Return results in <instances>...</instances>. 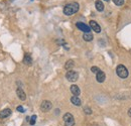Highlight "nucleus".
Segmentation results:
<instances>
[{
    "label": "nucleus",
    "mask_w": 131,
    "mask_h": 126,
    "mask_svg": "<svg viewBox=\"0 0 131 126\" xmlns=\"http://www.w3.org/2000/svg\"><path fill=\"white\" fill-rule=\"evenodd\" d=\"M79 8H80V5L79 3L77 2H72V3H69L67 4L65 7H64V13L66 15L71 16L73 14H75L76 12L79 11Z\"/></svg>",
    "instance_id": "1"
},
{
    "label": "nucleus",
    "mask_w": 131,
    "mask_h": 126,
    "mask_svg": "<svg viewBox=\"0 0 131 126\" xmlns=\"http://www.w3.org/2000/svg\"><path fill=\"white\" fill-rule=\"evenodd\" d=\"M116 74L118 77L122 78V79H126L129 75L128 73V70L123 66V65H119L117 68H116Z\"/></svg>",
    "instance_id": "2"
},
{
    "label": "nucleus",
    "mask_w": 131,
    "mask_h": 126,
    "mask_svg": "<svg viewBox=\"0 0 131 126\" xmlns=\"http://www.w3.org/2000/svg\"><path fill=\"white\" fill-rule=\"evenodd\" d=\"M66 78H67L68 81H70V82H76L77 80L79 79V74H78V72H76V71L70 70V71L67 72Z\"/></svg>",
    "instance_id": "3"
},
{
    "label": "nucleus",
    "mask_w": 131,
    "mask_h": 126,
    "mask_svg": "<svg viewBox=\"0 0 131 126\" xmlns=\"http://www.w3.org/2000/svg\"><path fill=\"white\" fill-rule=\"evenodd\" d=\"M64 122H65V126H74L75 124V119L74 116L71 113H66L63 117Z\"/></svg>",
    "instance_id": "4"
},
{
    "label": "nucleus",
    "mask_w": 131,
    "mask_h": 126,
    "mask_svg": "<svg viewBox=\"0 0 131 126\" xmlns=\"http://www.w3.org/2000/svg\"><path fill=\"white\" fill-rule=\"evenodd\" d=\"M51 108H52V104H51L50 101H48V100L42 101V103H41V105H40V109L43 111V112H48V111H49Z\"/></svg>",
    "instance_id": "5"
},
{
    "label": "nucleus",
    "mask_w": 131,
    "mask_h": 126,
    "mask_svg": "<svg viewBox=\"0 0 131 126\" xmlns=\"http://www.w3.org/2000/svg\"><path fill=\"white\" fill-rule=\"evenodd\" d=\"M76 25H77V27H78L80 30H82L84 33H85V32H90V30H91V27L88 26L87 24H85L84 22H77Z\"/></svg>",
    "instance_id": "6"
},
{
    "label": "nucleus",
    "mask_w": 131,
    "mask_h": 126,
    "mask_svg": "<svg viewBox=\"0 0 131 126\" xmlns=\"http://www.w3.org/2000/svg\"><path fill=\"white\" fill-rule=\"evenodd\" d=\"M90 27H91L95 32H97V33H99V32H101V27H100V25H99L95 20H91V21H90Z\"/></svg>",
    "instance_id": "7"
},
{
    "label": "nucleus",
    "mask_w": 131,
    "mask_h": 126,
    "mask_svg": "<svg viewBox=\"0 0 131 126\" xmlns=\"http://www.w3.org/2000/svg\"><path fill=\"white\" fill-rule=\"evenodd\" d=\"M96 79H97V82H99V83H103L105 81V79H106L105 73L102 72V71H99L98 73L96 74Z\"/></svg>",
    "instance_id": "8"
},
{
    "label": "nucleus",
    "mask_w": 131,
    "mask_h": 126,
    "mask_svg": "<svg viewBox=\"0 0 131 126\" xmlns=\"http://www.w3.org/2000/svg\"><path fill=\"white\" fill-rule=\"evenodd\" d=\"M16 94H17V96H18V98H19L20 100H22V101H24V100L26 99V94H25V92H24L21 88H17Z\"/></svg>",
    "instance_id": "9"
},
{
    "label": "nucleus",
    "mask_w": 131,
    "mask_h": 126,
    "mask_svg": "<svg viewBox=\"0 0 131 126\" xmlns=\"http://www.w3.org/2000/svg\"><path fill=\"white\" fill-rule=\"evenodd\" d=\"M11 115V110L9 108H6V109H3L2 111H0V118L3 119V118H6L8 116Z\"/></svg>",
    "instance_id": "10"
},
{
    "label": "nucleus",
    "mask_w": 131,
    "mask_h": 126,
    "mask_svg": "<svg viewBox=\"0 0 131 126\" xmlns=\"http://www.w3.org/2000/svg\"><path fill=\"white\" fill-rule=\"evenodd\" d=\"M71 92L73 93L74 96H79L81 94V90L77 85H72L71 86Z\"/></svg>",
    "instance_id": "11"
},
{
    "label": "nucleus",
    "mask_w": 131,
    "mask_h": 126,
    "mask_svg": "<svg viewBox=\"0 0 131 126\" xmlns=\"http://www.w3.org/2000/svg\"><path fill=\"white\" fill-rule=\"evenodd\" d=\"M23 63L27 66H30L32 64V59H31V56L29 54H25L24 55V58H23Z\"/></svg>",
    "instance_id": "12"
},
{
    "label": "nucleus",
    "mask_w": 131,
    "mask_h": 126,
    "mask_svg": "<svg viewBox=\"0 0 131 126\" xmlns=\"http://www.w3.org/2000/svg\"><path fill=\"white\" fill-rule=\"evenodd\" d=\"M71 102L75 105V106H80L81 105V99L79 98V96H73L71 98Z\"/></svg>",
    "instance_id": "13"
},
{
    "label": "nucleus",
    "mask_w": 131,
    "mask_h": 126,
    "mask_svg": "<svg viewBox=\"0 0 131 126\" xmlns=\"http://www.w3.org/2000/svg\"><path fill=\"white\" fill-rule=\"evenodd\" d=\"M83 38L85 41H92L93 40V34L91 32H85L83 34Z\"/></svg>",
    "instance_id": "14"
},
{
    "label": "nucleus",
    "mask_w": 131,
    "mask_h": 126,
    "mask_svg": "<svg viewBox=\"0 0 131 126\" xmlns=\"http://www.w3.org/2000/svg\"><path fill=\"white\" fill-rule=\"evenodd\" d=\"M95 6H96V9L98 10V11H103L104 10V4H103V2L101 1V0H97L96 2H95Z\"/></svg>",
    "instance_id": "15"
},
{
    "label": "nucleus",
    "mask_w": 131,
    "mask_h": 126,
    "mask_svg": "<svg viewBox=\"0 0 131 126\" xmlns=\"http://www.w3.org/2000/svg\"><path fill=\"white\" fill-rule=\"evenodd\" d=\"M75 66V64H74V61L73 60H69L67 63H66V65H65V69L66 70H72L73 69V67Z\"/></svg>",
    "instance_id": "16"
},
{
    "label": "nucleus",
    "mask_w": 131,
    "mask_h": 126,
    "mask_svg": "<svg viewBox=\"0 0 131 126\" xmlns=\"http://www.w3.org/2000/svg\"><path fill=\"white\" fill-rule=\"evenodd\" d=\"M113 2L117 6H121V5L124 4V0H113Z\"/></svg>",
    "instance_id": "17"
},
{
    "label": "nucleus",
    "mask_w": 131,
    "mask_h": 126,
    "mask_svg": "<svg viewBox=\"0 0 131 126\" xmlns=\"http://www.w3.org/2000/svg\"><path fill=\"white\" fill-rule=\"evenodd\" d=\"M35 121H36V115H33V116H31V118H30V120H29L30 125H34V124H35Z\"/></svg>",
    "instance_id": "18"
},
{
    "label": "nucleus",
    "mask_w": 131,
    "mask_h": 126,
    "mask_svg": "<svg viewBox=\"0 0 131 126\" xmlns=\"http://www.w3.org/2000/svg\"><path fill=\"white\" fill-rule=\"evenodd\" d=\"M91 71H92V73H94V74H97L99 71H101V70L99 69L98 67H92V68H91Z\"/></svg>",
    "instance_id": "19"
},
{
    "label": "nucleus",
    "mask_w": 131,
    "mask_h": 126,
    "mask_svg": "<svg viewBox=\"0 0 131 126\" xmlns=\"http://www.w3.org/2000/svg\"><path fill=\"white\" fill-rule=\"evenodd\" d=\"M84 111H85V113H86V114H88V115L92 114V109H91V108H89V107H84Z\"/></svg>",
    "instance_id": "20"
},
{
    "label": "nucleus",
    "mask_w": 131,
    "mask_h": 126,
    "mask_svg": "<svg viewBox=\"0 0 131 126\" xmlns=\"http://www.w3.org/2000/svg\"><path fill=\"white\" fill-rule=\"evenodd\" d=\"M16 109H17L18 112H21V113H23V112H24V108H23L22 106H18Z\"/></svg>",
    "instance_id": "21"
},
{
    "label": "nucleus",
    "mask_w": 131,
    "mask_h": 126,
    "mask_svg": "<svg viewBox=\"0 0 131 126\" xmlns=\"http://www.w3.org/2000/svg\"><path fill=\"white\" fill-rule=\"evenodd\" d=\"M128 115H129V116L131 117V108L129 109V110H128Z\"/></svg>",
    "instance_id": "22"
},
{
    "label": "nucleus",
    "mask_w": 131,
    "mask_h": 126,
    "mask_svg": "<svg viewBox=\"0 0 131 126\" xmlns=\"http://www.w3.org/2000/svg\"><path fill=\"white\" fill-rule=\"evenodd\" d=\"M104 1H109V0H104Z\"/></svg>",
    "instance_id": "23"
},
{
    "label": "nucleus",
    "mask_w": 131,
    "mask_h": 126,
    "mask_svg": "<svg viewBox=\"0 0 131 126\" xmlns=\"http://www.w3.org/2000/svg\"><path fill=\"white\" fill-rule=\"evenodd\" d=\"M10 1H13V0H10Z\"/></svg>",
    "instance_id": "24"
}]
</instances>
